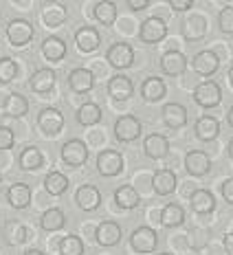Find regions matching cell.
Instances as JSON below:
<instances>
[{"label":"cell","instance_id":"cb8c5ba5","mask_svg":"<svg viewBox=\"0 0 233 255\" xmlns=\"http://www.w3.org/2000/svg\"><path fill=\"white\" fill-rule=\"evenodd\" d=\"M7 200H9V205L13 207V209H26L31 203V189H29V185H24V183H15L9 187L7 191Z\"/></svg>","mask_w":233,"mask_h":255},{"label":"cell","instance_id":"f546056e","mask_svg":"<svg viewBox=\"0 0 233 255\" xmlns=\"http://www.w3.org/2000/svg\"><path fill=\"white\" fill-rule=\"evenodd\" d=\"M115 203L119 205L121 209H134V207H139L141 198H139V194L134 191V187L123 185V187H119L115 191Z\"/></svg>","mask_w":233,"mask_h":255},{"label":"cell","instance_id":"c3c4849f","mask_svg":"<svg viewBox=\"0 0 233 255\" xmlns=\"http://www.w3.org/2000/svg\"><path fill=\"white\" fill-rule=\"evenodd\" d=\"M229 82H231V86H233V66L229 68Z\"/></svg>","mask_w":233,"mask_h":255},{"label":"cell","instance_id":"bcb514c9","mask_svg":"<svg viewBox=\"0 0 233 255\" xmlns=\"http://www.w3.org/2000/svg\"><path fill=\"white\" fill-rule=\"evenodd\" d=\"M24 255H44L42 251H38V249H29V251H26Z\"/></svg>","mask_w":233,"mask_h":255},{"label":"cell","instance_id":"83f0119b","mask_svg":"<svg viewBox=\"0 0 233 255\" xmlns=\"http://www.w3.org/2000/svg\"><path fill=\"white\" fill-rule=\"evenodd\" d=\"M42 20L46 26H60L66 20V7L60 2H49L42 9Z\"/></svg>","mask_w":233,"mask_h":255},{"label":"cell","instance_id":"603a6c76","mask_svg":"<svg viewBox=\"0 0 233 255\" xmlns=\"http://www.w3.org/2000/svg\"><path fill=\"white\" fill-rule=\"evenodd\" d=\"M163 121H165V126L172 128V130L183 128L185 124H187V110H185V106L167 104L165 108H163Z\"/></svg>","mask_w":233,"mask_h":255},{"label":"cell","instance_id":"4fadbf2b","mask_svg":"<svg viewBox=\"0 0 233 255\" xmlns=\"http://www.w3.org/2000/svg\"><path fill=\"white\" fill-rule=\"evenodd\" d=\"M75 44L82 53H93L95 49H99L102 38H99L97 29H93V26H82V29L75 31Z\"/></svg>","mask_w":233,"mask_h":255},{"label":"cell","instance_id":"5bb4252c","mask_svg":"<svg viewBox=\"0 0 233 255\" xmlns=\"http://www.w3.org/2000/svg\"><path fill=\"white\" fill-rule=\"evenodd\" d=\"M185 167H187V172L192 174V176H205L211 169V158L205 152L194 150L185 156Z\"/></svg>","mask_w":233,"mask_h":255},{"label":"cell","instance_id":"f1b7e54d","mask_svg":"<svg viewBox=\"0 0 233 255\" xmlns=\"http://www.w3.org/2000/svg\"><path fill=\"white\" fill-rule=\"evenodd\" d=\"M26 110H29V102L20 93L7 95V99H4V115L7 117H15L18 119V117L26 115Z\"/></svg>","mask_w":233,"mask_h":255},{"label":"cell","instance_id":"8fae6325","mask_svg":"<svg viewBox=\"0 0 233 255\" xmlns=\"http://www.w3.org/2000/svg\"><path fill=\"white\" fill-rule=\"evenodd\" d=\"M161 71L169 77H178L187 71V57L181 51H167L161 57Z\"/></svg>","mask_w":233,"mask_h":255},{"label":"cell","instance_id":"7dc6e473","mask_svg":"<svg viewBox=\"0 0 233 255\" xmlns=\"http://www.w3.org/2000/svg\"><path fill=\"white\" fill-rule=\"evenodd\" d=\"M227 150H229V156H231V158H233V139H231V141H229V147H227Z\"/></svg>","mask_w":233,"mask_h":255},{"label":"cell","instance_id":"d6a6232c","mask_svg":"<svg viewBox=\"0 0 233 255\" xmlns=\"http://www.w3.org/2000/svg\"><path fill=\"white\" fill-rule=\"evenodd\" d=\"M44 189L49 191L51 196H62L68 189V178L60 172H51L49 176L44 178Z\"/></svg>","mask_w":233,"mask_h":255},{"label":"cell","instance_id":"484cf974","mask_svg":"<svg viewBox=\"0 0 233 255\" xmlns=\"http://www.w3.org/2000/svg\"><path fill=\"white\" fill-rule=\"evenodd\" d=\"M18 163H20V167H22V169H26V172H33V169L42 167V163H44V156H42V152L35 145H26L24 150L20 152Z\"/></svg>","mask_w":233,"mask_h":255},{"label":"cell","instance_id":"ab89813d","mask_svg":"<svg viewBox=\"0 0 233 255\" xmlns=\"http://www.w3.org/2000/svg\"><path fill=\"white\" fill-rule=\"evenodd\" d=\"M13 141H15L13 132L7 126H0V150H9L13 145Z\"/></svg>","mask_w":233,"mask_h":255},{"label":"cell","instance_id":"f35d334b","mask_svg":"<svg viewBox=\"0 0 233 255\" xmlns=\"http://www.w3.org/2000/svg\"><path fill=\"white\" fill-rule=\"evenodd\" d=\"M218 24L225 33H233V7H225L218 15Z\"/></svg>","mask_w":233,"mask_h":255},{"label":"cell","instance_id":"7bdbcfd3","mask_svg":"<svg viewBox=\"0 0 233 255\" xmlns=\"http://www.w3.org/2000/svg\"><path fill=\"white\" fill-rule=\"evenodd\" d=\"M147 4H150V0H128V7L132 11H141V9H145Z\"/></svg>","mask_w":233,"mask_h":255},{"label":"cell","instance_id":"9c48e42d","mask_svg":"<svg viewBox=\"0 0 233 255\" xmlns=\"http://www.w3.org/2000/svg\"><path fill=\"white\" fill-rule=\"evenodd\" d=\"M106 60L113 64L115 68H128L132 66V62H134V51H132L130 44H125V42H116L108 49L106 53Z\"/></svg>","mask_w":233,"mask_h":255},{"label":"cell","instance_id":"7c38bea8","mask_svg":"<svg viewBox=\"0 0 233 255\" xmlns=\"http://www.w3.org/2000/svg\"><path fill=\"white\" fill-rule=\"evenodd\" d=\"M75 203L79 209H84V211H95L102 205V194H99V189L93 187V185H82L75 194Z\"/></svg>","mask_w":233,"mask_h":255},{"label":"cell","instance_id":"7402d4cb","mask_svg":"<svg viewBox=\"0 0 233 255\" xmlns=\"http://www.w3.org/2000/svg\"><path fill=\"white\" fill-rule=\"evenodd\" d=\"M194 132L200 141H205V143L214 141L216 136L220 134V124H218V119H214V117H200L194 126Z\"/></svg>","mask_w":233,"mask_h":255},{"label":"cell","instance_id":"277c9868","mask_svg":"<svg viewBox=\"0 0 233 255\" xmlns=\"http://www.w3.org/2000/svg\"><path fill=\"white\" fill-rule=\"evenodd\" d=\"M60 156H62V161H64L66 165L79 167V165H84V163L88 161V147L84 145L79 139H71V141H66L64 145H62Z\"/></svg>","mask_w":233,"mask_h":255},{"label":"cell","instance_id":"4316f807","mask_svg":"<svg viewBox=\"0 0 233 255\" xmlns=\"http://www.w3.org/2000/svg\"><path fill=\"white\" fill-rule=\"evenodd\" d=\"M42 55H44L46 60H51V62L62 60V57L66 55V42L62 38L51 35V38H46L44 42H42Z\"/></svg>","mask_w":233,"mask_h":255},{"label":"cell","instance_id":"3957f363","mask_svg":"<svg viewBox=\"0 0 233 255\" xmlns=\"http://www.w3.org/2000/svg\"><path fill=\"white\" fill-rule=\"evenodd\" d=\"M167 35V24L163 18H156V15H152V18L143 20L141 22V31H139V38L143 42H147V44H156V42L165 40Z\"/></svg>","mask_w":233,"mask_h":255},{"label":"cell","instance_id":"f907efd6","mask_svg":"<svg viewBox=\"0 0 233 255\" xmlns=\"http://www.w3.org/2000/svg\"><path fill=\"white\" fill-rule=\"evenodd\" d=\"M0 180H2V174H0Z\"/></svg>","mask_w":233,"mask_h":255},{"label":"cell","instance_id":"836d02e7","mask_svg":"<svg viewBox=\"0 0 233 255\" xmlns=\"http://www.w3.org/2000/svg\"><path fill=\"white\" fill-rule=\"evenodd\" d=\"M64 222H66V216L62 214L60 209H46L44 214H42L40 225L44 231H57L64 227Z\"/></svg>","mask_w":233,"mask_h":255},{"label":"cell","instance_id":"2e32d148","mask_svg":"<svg viewBox=\"0 0 233 255\" xmlns=\"http://www.w3.org/2000/svg\"><path fill=\"white\" fill-rule=\"evenodd\" d=\"M68 86L79 95L91 93L93 86H95V75L88 71V68H75V71H71V75H68Z\"/></svg>","mask_w":233,"mask_h":255},{"label":"cell","instance_id":"9a60e30c","mask_svg":"<svg viewBox=\"0 0 233 255\" xmlns=\"http://www.w3.org/2000/svg\"><path fill=\"white\" fill-rule=\"evenodd\" d=\"M132 93H134V86H132L130 77L115 75L108 82V95L115 99V102H125V99L132 97Z\"/></svg>","mask_w":233,"mask_h":255},{"label":"cell","instance_id":"5b68a950","mask_svg":"<svg viewBox=\"0 0 233 255\" xmlns=\"http://www.w3.org/2000/svg\"><path fill=\"white\" fill-rule=\"evenodd\" d=\"M158 244V236L150 227H139L130 233V247L136 253H152Z\"/></svg>","mask_w":233,"mask_h":255},{"label":"cell","instance_id":"ffe728a7","mask_svg":"<svg viewBox=\"0 0 233 255\" xmlns=\"http://www.w3.org/2000/svg\"><path fill=\"white\" fill-rule=\"evenodd\" d=\"M189 205H192V209L196 214H211V211L216 209V198L214 194L207 189H196L192 196H189Z\"/></svg>","mask_w":233,"mask_h":255},{"label":"cell","instance_id":"74e56055","mask_svg":"<svg viewBox=\"0 0 233 255\" xmlns=\"http://www.w3.org/2000/svg\"><path fill=\"white\" fill-rule=\"evenodd\" d=\"M4 233H7V240L9 242L20 244V242L26 240V229L22 225H18V222H9V225L4 227Z\"/></svg>","mask_w":233,"mask_h":255},{"label":"cell","instance_id":"ac0fdd59","mask_svg":"<svg viewBox=\"0 0 233 255\" xmlns=\"http://www.w3.org/2000/svg\"><path fill=\"white\" fill-rule=\"evenodd\" d=\"M176 174L172 172V169H158L154 174V178H152V187L158 196H169L176 191Z\"/></svg>","mask_w":233,"mask_h":255},{"label":"cell","instance_id":"d590c367","mask_svg":"<svg viewBox=\"0 0 233 255\" xmlns=\"http://www.w3.org/2000/svg\"><path fill=\"white\" fill-rule=\"evenodd\" d=\"M84 253V242L77 236H66L60 242V255H82Z\"/></svg>","mask_w":233,"mask_h":255},{"label":"cell","instance_id":"7a4b0ae2","mask_svg":"<svg viewBox=\"0 0 233 255\" xmlns=\"http://www.w3.org/2000/svg\"><path fill=\"white\" fill-rule=\"evenodd\" d=\"M143 132V126L136 117L132 115H123L115 121V136L119 139L121 143H130V141H136Z\"/></svg>","mask_w":233,"mask_h":255},{"label":"cell","instance_id":"ee69618b","mask_svg":"<svg viewBox=\"0 0 233 255\" xmlns=\"http://www.w3.org/2000/svg\"><path fill=\"white\" fill-rule=\"evenodd\" d=\"M225 251L227 255H233V233H227L225 236Z\"/></svg>","mask_w":233,"mask_h":255},{"label":"cell","instance_id":"e0dca14e","mask_svg":"<svg viewBox=\"0 0 233 255\" xmlns=\"http://www.w3.org/2000/svg\"><path fill=\"white\" fill-rule=\"evenodd\" d=\"M143 150H145V156L156 161V158H163L169 152V141L167 136L163 134H150L143 141Z\"/></svg>","mask_w":233,"mask_h":255},{"label":"cell","instance_id":"8d00e7d4","mask_svg":"<svg viewBox=\"0 0 233 255\" xmlns=\"http://www.w3.org/2000/svg\"><path fill=\"white\" fill-rule=\"evenodd\" d=\"M15 75H18V64L11 57H2L0 60V82L9 84L11 79H15Z\"/></svg>","mask_w":233,"mask_h":255},{"label":"cell","instance_id":"d6986e66","mask_svg":"<svg viewBox=\"0 0 233 255\" xmlns=\"http://www.w3.org/2000/svg\"><path fill=\"white\" fill-rule=\"evenodd\" d=\"M95 240L99 247H115L121 240V227L116 222H102L95 231Z\"/></svg>","mask_w":233,"mask_h":255},{"label":"cell","instance_id":"ba28073f","mask_svg":"<svg viewBox=\"0 0 233 255\" xmlns=\"http://www.w3.org/2000/svg\"><path fill=\"white\" fill-rule=\"evenodd\" d=\"M97 169L102 176H116L123 169V156L116 150H104L97 156Z\"/></svg>","mask_w":233,"mask_h":255},{"label":"cell","instance_id":"52a82bcc","mask_svg":"<svg viewBox=\"0 0 233 255\" xmlns=\"http://www.w3.org/2000/svg\"><path fill=\"white\" fill-rule=\"evenodd\" d=\"M38 126L46 136H55V134H60L62 128H64V115L57 108H44L38 115Z\"/></svg>","mask_w":233,"mask_h":255},{"label":"cell","instance_id":"1f68e13d","mask_svg":"<svg viewBox=\"0 0 233 255\" xmlns=\"http://www.w3.org/2000/svg\"><path fill=\"white\" fill-rule=\"evenodd\" d=\"M77 121L82 126H95V124H99L102 121V108H99L97 104H84L82 108L77 110Z\"/></svg>","mask_w":233,"mask_h":255},{"label":"cell","instance_id":"6da1fadb","mask_svg":"<svg viewBox=\"0 0 233 255\" xmlns=\"http://www.w3.org/2000/svg\"><path fill=\"white\" fill-rule=\"evenodd\" d=\"M220 99H222V90L211 79H205L194 88V102L203 106V108H216L220 104Z\"/></svg>","mask_w":233,"mask_h":255},{"label":"cell","instance_id":"d4e9b609","mask_svg":"<svg viewBox=\"0 0 233 255\" xmlns=\"http://www.w3.org/2000/svg\"><path fill=\"white\" fill-rule=\"evenodd\" d=\"M29 84L35 93H49V90L55 86V71H51V68H40V71H35L33 75H31Z\"/></svg>","mask_w":233,"mask_h":255},{"label":"cell","instance_id":"4dcf8cb0","mask_svg":"<svg viewBox=\"0 0 233 255\" xmlns=\"http://www.w3.org/2000/svg\"><path fill=\"white\" fill-rule=\"evenodd\" d=\"M185 220V211L181 205H165L161 211V225L163 227H178Z\"/></svg>","mask_w":233,"mask_h":255},{"label":"cell","instance_id":"e575fe53","mask_svg":"<svg viewBox=\"0 0 233 255\" xmlns=\"http://www.w3.org/2000/svg\"><path fill=\"white\" fill-rule=\"evenodd\" d=\"M95 18H97L102 24H106V26L115 24V20H116V7H115L113 2H108V0H104V2H97V4H95Z\"/></svg>","mask_w":233,"mask_h":255},{"label":"cell","instance_id":"b9f144b4","mask_svg":"<svg viewBox=\"0 0 233 255\" xmlns=\"http://www.w3.org/2000/svg\"><path fill=\"white\" fill-rule=\"evenodd\" d=\"M192 0H169V7L174 11H187V9H192Z\"/></svg>","mask_w":233,"mask_h":255},{"label":"cell","instance_id":"44dd1931","mask_svg":"<svg viewBox=\"0 0 233 255\" xmlns=\"http://www.w3.org/2000/svg\"><path fill=\"white\" fill-rule=\"evenodd\" d=\"M165 90L167 88H165V84H163V79L147 77V79H143V84H141V97L145 99V102L154 104L165 97Z\"/></svg>","mask_w":233,"mask_h":255},{"label":"cell","instance_id":"f6af8a7d","mask_svg":"<svg viewBox=\"0 0 233 255\" xmlns=\"http://www.w3.org/2000/svg\"><path fill=\"white\" fill-rule=\"evenodd\" d=\"M227 121H229V126L233 128V106L229 108V113H227Z\"/></svg>","mask_w":233,"mask_h":255},{"label":"cell","instance_id":"60d3db41","mask_svg":"<svg viewBox=\"0 0 233 255\" xmlns=\"http://www.w3.org/2000/svg\"><path fill=\"white\" fill-rule=\"evenodd\" d=\"M220 191H222V198L233 205V178H227L225 183L220 185Z\"/></svg>","mask_w":233,"mask_h":255},{"label":"cell","instance_id":"30bf717a","mask_svg":"<svg viewBox=\"0 0 233 255\" xmlns=\"http://www.w3.org/2000/svg\"><path fill=\"white\" fill-rule=\"evenodd\" d=\"M192 66L200 77H211L216 71H218L220 60L214 51H200V53H196V57L192 60Z\"/></svg>","mask_w":233,"mask_h":255},{"label":"cell","instance_id":"681fc988","mask_svg":"<svg viewBox=\"0 0 233 255\" xmlns=\"http://www.w3.org/2000/svg\"><path fill=\"white\" fill-rule=\"evenodd\" d=\"M161 255H169V253H161Z\"/></svg>","mask_w":233,"mask_h":255},{"label":"cell","instance_id":"8992f818","mask_svg":"<svg viewBox=\"0 0 233 255\" xmlns=\"http://www.w3.org/2000/svg\"><path fill=\"white\" fill-rule=\"evenodd\" d=\"M33 38V24L26 22L22 18H15L7 24V40L13 46H24L26 42H31Z\"/></svg>","mask_w":233,"mask_h":255}]
</instances>
